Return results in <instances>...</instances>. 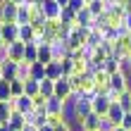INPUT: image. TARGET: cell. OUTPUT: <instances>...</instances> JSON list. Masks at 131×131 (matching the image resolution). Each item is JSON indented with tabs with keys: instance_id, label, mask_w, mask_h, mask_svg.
I'll use <instances>...</instances> for the list:
<instances>
[{
	"instance_id": "cell-27",
	"label": "cell",
	"mask_w": 131,
	"mask_h": 131,
	"mask_svg": "<svg viewBox=\"0 0 131 131\" xmlns=\"http://www.w3.org/2000/svg\"><path fill=\"white\" fill-rule=\"evenodd\" d=\"M103 72H105V74H110V76H114V74L119 72V60H117V57H107V60H105V69H103Z\"/></svg>"
},
{
	"instance_id": "cell-21",
	"label": "cell",
	"mask_w": 131,
	"mask_h": 131,
	"mask_svg": "<svg viewBox=\"0 0 131 131\" xmlns=\"http://www.w3.org/2000/svg\"><path fill=\"white\" fill-rule=\"evenodd\" d=\"M24 62H26V64H36V62H38V45H36V43H26Z\"/></svg>"
},
{
	"instance_id": "cell-16",
	"label": "cell",
	"mask_w": 131,
	"mask_h": 131,
	"mask_svg": "<svg viewBox=\"0 0 131 131\" xmlns=\"http://www.w3.org/2000/svg\"><path fill=\"white\" fill-rule=\"evenodd\" d=\"M31 19H34V10H31V5H21L19 10H17V24H19V26L31 24Z\"/></svg>"
},
{
	"instance_id": "cell-1",
	"label": "cell",
	"mask_w": 131,
	"mask_h": 131,
	"mask_svg": "<svg viewBox=\"0 0 131 131\" xmlns=\"http://www.w3.org/2000/svg\"><path fill=\"white\" fill-rule=\"evenodd\" d=\"M74 107H76V117L83 119V117H88V114L93 112V100L88 95H83V93H74Z\"/></svg>"
},
{
	"instance_id": "cell-42",
	"label": "cell",
	"mask_w": 131,
	"mask_h": 131,
	"mask_svg": "<svg viewBox=\"0 0 131 131\" xmlns=\"http://www.w3.org/2000/svg\"><path fill=\"white\" fill-rule=\"evenodd\" d=\"M5 131H14V129H12V126H10V124H5Z\"/></svg>"
},
{
	"instance_id": "cell-28",
	"label": "cell",
	"mask_w": 131,
	"mask_h": 131,
	"mask_svg": "<svg viewBox=\"0 0 131 131\" xmlns=\"http://www.w3.org/2000/svg\"><path fill=\"white\" fill-rule=\"evenodd\" d=\"M60 62H62V74H64V79H69V76L76 74V67H74V60H72V57L60 60Z\"/></svg>"
},
{
	"instance_id": "cell-35",
	"label": "cell",
	"mask_w": 131,
	"mask_h": 131,
	"mask_svg": "<svg viewBox=\"0 0 131 131\" xmlns=\"http://www.w3.org/2000/svg\"><path fill=\"white\" fill-rule=\"evenodd\" d=\"M122 129L131 131V112H126V114H124V119H122Z\"/></svg>"
},
{
	"instance_id": "cell-14",
	"label": "cell",
	"mask_w": 131,
	"mask_h": 131,
	"mask_svg": "<svg viewBox=\"0 0 131 131\" xmlns=\"http://www.w3.org/2000/svg\"><path fill=\"white\" fill-rule=\"evenodd\" d=\"M124 114H126V112L119 107V103H112V107L107 110V114H105V117L110 119L114 126H122V119H124Z\"/></svg>"
},
{
	"instance_id": "cell-45",
	"label": "cell",
	"mask_w": 131,
	"mask_h": 131,
	"mask_svg": "<svg viewBox=\"0 0 131 131\" xmlns=\"http://www.w3.org/2000/svg\"><path fill=\"white\" fill-rule=\"evenodd\" d=\"M129 62H131V55H129Z\"/></svg>"
},
{
	"instance_id": "cell-5",
	"label": "cell",
	"mask_w": 131,
	"mask_h": 131,
	"mask_svg": "<svg viewBox=\"0 0 131 131\" xmlns=\"http://www.w3.org/2000/svg\"><path fill=\"white\" fill-rule=\"evenodd\" d=\"M24 50H26V43H21V41L7 45V60H12V62L21 64V62H24Z\"/></svg>"
},
{
	"instance_id": "cell-31",
	"label": "cell",
	"mask_w": 131,
	"mask_h": 131,
	"mask_svg": "<svg viewBox=\"0 0 131 131\" xmlns=\"http://www.w3.org/2000/svg\"><path fill=\"white\" fill-rule=\"evenodd\" d=\"M10 88H12V98H21L24 95V81L14 79V81H10Z\"/></svg>"
},
{
	"instance_id": "cell-36",
	"label": "cell",
	"mask_w": 131,
	"mask_h": 131,
	"mask_svg": "<svg viewBox=\"0 0 131 131\" xmlns=\"http://www.w3.org/2000/svg\"><path fill=\"white\" fill-rule=\"evenodd\" d=\"M55 131H74V126L69 124V122H62L60 126H55Z\"/></svg>"
},
{
	"instance_id": "cell-15",
	"label": "cell",
	"mask_w": 131,
	"mask_h": 131,
	"mask_svg": "<svg viewBox=\"0 0 131 131\" xmlns=\"http://www.w3.org/2000/svg\"><path fill=\"white\" fill-rule=\"evenodd\" d=\"M93 21H95V17L91 14L88 7H86V10H81V12H76V26H88L91 31H93Z\"/></svg>"
},
{
	"instance_id": "cell-12",
	"label": "cell",
	"mask_w": 131,
	"mask_h": 131,
	"mask_svg": "<svg viewBox=\"0 0 131 131\" xmlns=\"http://www.w3.org/2000/svg\"><path fill=\"white\" fill-rule=\"evenodd\" d=\"M45 79H50V81L64 79V74H62V62H60V60H55V62H50L48 67H45Z\"/></svg>"
},
{
	"instance_id": "cell-2",
	"label": "cell",
	"mask_w": 131,
	"mask_h": 131,
	"mask_svg": "<svg viewBox=\"0 0 131 131\" xmlns=\"http://www.w3.org/2000/svg\"><path fill=\"white\" fill-rule=\"evenodd\" d=\"M17 10L19 7L10 3V0H3V7H0V21L3 24H17Z\"/></svg>"
},
{
	"instance_id": "cell-38",
	"label": "cell",
	"mask_w": 131,
	"mask_h": 131,
	"mask_svg": "<svg viewBox=\"0 0 131 131\" xmlns=\"http://www.w3.org/2000/svg\"><path fill=\"white\" fill-rule=\"evenodd\" d=\"M10 3H14L17 7H21V5H29V0H10Z\"/></svg>"
},
{
	"instance_id": "cell-7",
	"label": "cell",
	"mask_w": 131,
	"mask_h": 131,
	"mask_svg": "<svg viewBox=\"0 0 131 131\" xmlns=\"http://www.w3.org/2000/svg\"><path fill=\"white\" fill-rule=\"evenodd\" d=\"M129 83H131V79H129L126 74H122V72H117L114 76H110V88L117 91V93H124V91H129Z\"/></svg>"
},
{
	"instance_id": "cell-30",
	"label": "cell",
	"mask_w": 131,
	"mask_h": 131,
	"mask_svg": "<svg viewBox=\"0 0 131 131\" xmlns=\"http://www.w3.org/2000/svg\"><path fill=\"white\" fill-rule=\"evenodd\" d=\"M10 100H12L10 81H3V83H0V103H10Z\"/></svg>"
},
{
	"instance_id": "cell-13",
	"label": "cell",
	"mask_w": 131,
	"mask_h": 131,
	"mask_svg": "<svg viewBox=\"0 0 131 131\" xmlns=\"http://www.w3.org/2000/svg\"><path fill=\"white\" fill-rule=\"evenodd\" d=\"M17 62H12V60H5V62H0V72H3L5 81H14L17 79Z\"/></svg>"
},
{
	"instance_id": "cell-11",
	"label": "cell",
	"mask_w": 131,
	"mask_h": 131,
	"mask_svg": "<svg viewBox=\"0 0 131 131\" xmlns=\"http://www.w3.org/2000/svg\"><path fill=\"white\" fill-rule=\"evenodd\" d=\"M45 110H48L50 117H62V114H64V100H60V98H50L48 103H45Z\"/></svg>"
},
{
	"instance_id": "cell-34",
	"label": "cell",
	"mask_w": 131,
	"mask_h": 131,
	"mask_svg": "<svg viewBox=\"0 0 131 131\" xmlns=\"http://www.w3.org/2000/svg\"><path fill=\"white\" fill-rule=\"evenodd\" d=\"M114 129H117V126H114L107 117H103V119H100V131H114Z\"/></svg>"
},
{
	"instance_id": "cell-10",
	"label": "cell",
	"mask_w": 131,
	"mask_h": 131,
	"mask_svg": "<svg viewBox=\"0 0 131 131\" xmlns=\"http://www.w3.org/2000/svg\"><path fill=\"white\" fill-rule=\"evenodd\" d=\"M3 41L5 45H12L19 41V24H3Z\"/></svg>"
},
{
	"instance_id": "cell-8",
	"label": "cell",
	"mask_w": 131,
	"mask_h": 131,
	"mask_svg": "<svg viewBox=\"0 0 131 131\" xmlns=\"http://www.w3.org/2000/svg\"><path fill=\"white\" fill-rule=\"evenodd\" d=\"M110 107H112V100L107 98L105 93H98V95L93 98V112H95V114H100V117H105Z\"/></svg>"
},
{
	"instance_id": "cell-25",
	"label": "cell",
	"mask_w": 131,
	"mask_h": 131,
	"mask_svg": "<svg viewBox=\"0 0 131 131\" xmlns=\"http://www.w3.org/2000/svg\"><path fill=\"white\" fill-rule=\"evenodd\" d=\"M103 41H105V38H103V34H100V31H91L86 45H88V48H93V50H98L100 45H103Z\"/></svg>"
},
{
	"instance_id": "cell-24",
	"label": "cell",
	"mask_w": 131,
	"mask_h": 131,
	"mask_svg": "<svg viewBox=\"0 0 131 131\" xmlns=\"http://www.w3.org/2000/svg\"><path fill=\"white\" fill-rule=\"evenodd\" d=\"M88 10H91V14L98 19V17H103L105 14V0H91L88 3Z\"/></svg>"
},
{
	"instance_id": "cell-47",
	"label": "cell",
	"mask_w": 131,
	"mask_h": 131,
	"mask_svg": "<svg viewBox=\"0 0 131 131\" xmlns=\"http://www.w3.org/2000/svg\"><path fill=\"white\" fill-rule=\"evenodd\" d=\"M0 124H3V122H0Z\"/></svg>"
},
{
	"instance_id": "cell-17",
	"label": "cell",
	"mask_w": 131,
	"mask_h": 131,
	"mask_svg": "<svg viewBox=\"0 0 131 131\" xmlns=\"http://www.w3.org/2000/svg\"><path fill=\"white\" fill-rule=\"evenodd\" d=\"M38 62L48 67L50 62H55V55H52V45H38Z\"/></svg>"
},
{
	"instance_id": "cell-33",
	"label": "cell",
	"mask_w": 131,
	"mask_h": 131,
	"mask_svg": "<svg viewBox=\"0 0 131 131\" xmlns=\"http://www.w3.org/2000/svg\"><path fill=\"white\" fill-rule=\"evenodd\" d=\"M69 7H72L74 12H81V10L88 7V3H86V0H69Z\"/></svg>"
},
{
	"instance_id": "cell-6",
	"label": "cell",
	"mask_w": 131,
	"mask_h": 131,
	"mask_svg": "<svg viewBox=\"0 0 131 131\" xmlns=\"http://www.w3.org/2000/svg\"><path fill=\"white\" fill-rule=\"evenodd\" d=\"M74 95V88H72V83H69V79H60V81H55V98H60V100H67Z\"/></svg>"
},
{
	"instance_id": "cell-19",
	"label": "cell",
	"mask_w": 131,
	"mask_h": 131,
	"mask_svg": "<svg viewBox=\"0 0 131 131\" xmlns=\"http://www.w3.org/2000/svg\"><path fill=\"white\" fill-rule=\"evenodd\" d=\"M36 29L31 26V24H24V26H19V41L21 43H34L36 41Z\"/></svg>"
},
{
	"instance_id": "cell-43",
	"label": "cell",
	"mask_w": 131,
	"mask_h": 131,
	"mask_svg": "<svg viewBox=\"0 0 131 131\" xmlns=\"http://www.w3.org/2000/svg\"><path fill=\"white\" fill-rule=\"evenodd\" d=\"M3 81H5V76H3V72H0V83H3Z\"/></svg>"
},
{
	"instance_id": "cell-23",
	"label": "cell",
	"mask_w": 131,
	"mask_h": 131,
	"mask_svg": "<svg viewBox=\"0 0 131 131\" xmlns=\"http://www.w3.org/2000/svg\"><path fill=\"white\" fill-rule=\"evenodd\" d=\"M60 24H69V26H76V12L72 7H64L62 14H60Z\"/></svg>"
},
{
	"instance_id": "cell-18",
	"label": "cell",
	"mask_w": 131,
	"mask_h": 131,
	"mask_svg": "<svg viewBox=\"0 0 131 131\" xmlns=\"http://www.w3.org/2000/svg\"><path fill=\"white\" fill-rule=\"evenodd\" d=\"M7 124H10L14 131H21V129L26 126V114H21V112L14 110V112L10 114V119H7Z\"/></svg>"
},
{
	"instance_id": "cell-41",
	"label": "cell",
	"mask_w": 131,
	"mask_h": 131,
	"mask_svg": "<svg viewBox=\"0 0 131 131\" xmlns=\"http://www.w3.org/2000/svg\"><path fill=\"white\" fill-rule=\"evenodd\" d=\"M38 131H55V129H52L50 124H45V126H41V129H38Z\"/></svg>"
},
{
	"instance_id": "cell-39",
	"label": "cell",
	"mask_w": 131,
	"mask_h": 131,
	"mask_svg": "<svg viewBox=\"0 0 131 131\" xmlns=\"http://www.w3.org/2000/svg\"><path fill=\"white\" fill-rule=\"evenodd\" d=\"M21 131H38V126H34V124H26L24 129H21Z\"/></svg>"
},
{
	"instance_id": "cell-29",
	"label": "cell",
	"mask_w": 131,
	"mask_h": 131,
	"mask_svg": "<svg viewBox=\"0 0 131 131\" xmlns=\"http://www.w3.org/2000/svg\"><path fill=\"white\" fill-rule=\"evenodd\" d=\"M31 79L34 81H43L45 79V64H41V62L31 64Z\"/></svg>"
},
{
	"instance_id": "cell-40",
	"label": "cell",
	"mask_w": 131,
	"mask_h": 131,
	"mask_svg": "<svg viewBox=\"0 0 131 131\" xmlns=\"http://www.w3.org/2000/svg\"><path fill=\"white\" fill-rule=\"evenodd\" d=\"M57 5H60V7L64 10V7H69V0H57Z\"/></svg>"
},
{
	"instance_id": "cell-37",
	"label": "cell",
	"mask_w": 131,
	"mask_h": 131,
	"mask_svg": "<svg viewBox=\"0 0 131 131\" xmlns=\"http://www.w3.org/2000/svg\"><path fill=\"white\" fill-rule=\"evenodd\" d=\"M124 26L129 29V34H131V12L126 14V17H124Z\"/></svg>"
},
{
	"instance_id": "cell-20",
	"label": "cell",
	"mask_w": 131,
	"mask_h": 131,
	"mask_svg": "<svg viewBox=\"0 0 131 131\" xmlns=\"http://www.w3.org/2000/svg\"><path fill=\"white\" fill-rule=\"evenodd\" d=\"M24 95H29V98H36V95H41V81L26 79V81H24Z\"/></svg>"
},
{
	"instance_id": "cell-4",
	"label": "cell",
	"mask_w": 131,
	"mask_h": 131,
	"mask_svg": "<svg viewBox=\"0 0 131 131\" xmlns=\"http://www.w3.org/2000/svg\"><path fill=\"white\" fill-rule=\"evenodd\" d=\"M100 114H95V112H91L88 117H83V119H79L74 126H79L81 131H100Z\"/></svg>"
},
{
	"instance_id": "cell-32",
	"label": "cell",
	"mask_w": 131,
	"mask_h": 131,
	"mask_svg": "<svg viewBox=\"0 0 131 131\" xmlns=\"http://www.w3.org/2000/svg\"><path fill=\"white\" fill-rule=\"evenodd\" d=\"M119 107L124 112H131V91H124V93L119 95Z\"/></svg>"
},
{
	"instance_id": "cell-46",
	"label": "cell",
	"mask_w": 131,
	"mask_h": 131,
	"mask_svg": "<svg viewBox=\"0 0 131 131\" xmlns=\"http://www.w3.org/2000/svg\"><path fill=\"white\" fill-rule=\"evenodd\" d=\"M86 3H91V0H86Z\"/></svg>"
},
{
	"instance_id": "cell-26",
	"label": "cell",
	"mask_w": 131,
	"mask_h": 131,
	"mask_svg": "<svg viewBox=\"0 0 131 131\" xmlns=\"http://www.w3.org/2000/svg\"><path fill=\"white\" fill-rule=\"evenodd\" d=\"M12 112H14L12 100H10V103H0V122H3V124H7V119H10Z\"/></svg>"
},
{
	"instance_id": "cell-3",
	"label": "cell",
	"mask_w": 131,
	"mask_h": 131,
	"mask_svg": "<svg viewBox=\"0 0 131 131\" xmlns=\"http://www.w3.org/2000/svg\"><path fill=\"white\" fill-rule=\"evenodd\" d=\"M41 12L48 21H60V14H62V7L57 5V0H45L41 5Z\"/></svg>"
},
{
	"instance_id": "cell-44",
	"label": "cell",
	"mask_w": 131,
	"mask_h": 131,
	"mask_svg": "<svg viewBox=\"0 0 131 131\" xmlns=\"http://www.w3.org/2000/svg\"><path fill=\"white\" fill-rule=\"evenodd\" d=\"M114 131H126V129H122V126H117V129H114Z\"/></svg>"
},
{
	"instance_id": "cell-9",
	"label": "cell",
	"mask_w": 131,
	"mask_h": 131,
	"mask_svg": "<svg viewBox=\"0 0 131 131\" xmlns=\"http://www.w3.org/2000/svg\"><path fill=\"white\" fill-rule=\"evenodd\" d=\"M12 105H14V110H17V112H21V114H29V112H34V110H36L34 98H29V95L12 98Z\"/></svg>"
},
{
	"instance_id": "cell-22",
	"label": "cell",
	"mask_w": 131,
	"mask_h": 131,
	"mask_svg": "<svg viewBox=\"0 0 131 131\" xmlns=\"http://www.w3.org/2000/svg\"><path fill=\"white\" fill-rule=\"evenodd\" d=\"M41 95H43L45 100L55 98V81H50V79H43V81H41Z\"/></svg>"
}]
</instances>
